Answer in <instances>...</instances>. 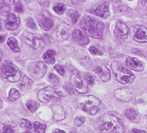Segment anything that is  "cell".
<instances>
[{"label": "cell", "mask_w": 147, "mask_h": 133, "mask_svg": "<svg viewBox=\"0 0 147 133\" xmlns=\"http://www.w3.org/2000/svg\"><path fill=\"white\" fill-rule=\"evenodd\" d=\"M78 103L84 111L91 115L95 114L98 112L101 104L100 100L92 95L80 98L78 100Z\"/></svg>", "instance_id": "obj_4"}, {"label": "cell", "mask_w": 147, "mask_h": 133, "mask_svg": "<svg viewBox=\"0 0 147 133\" xmlns=\"http://www.w3.org/2000/svg\"><path fill=\"white\" fill-rule=\"evenodd\" d=\"M70 82L73 88L78 93L85 94L88 92V82L79 72H73L70 78Z\"/></svg>", "instance_id": "obj_6"}, {"label": "cell", "mask_w": 147, "mask_h": 133, "mask_svg": "<svg viewBox=\"0 0 147 133\" xmlns=\"http://www.w3.org/2000/svg\"><path fill=\"white\" fill-rule=\"evenodd\" d=\"M85 121V119L84 117H77L74 121V123L77 126H81Z\"/></svg>", "instance_id": "obj_32"}, {"label": "cell", "mask_w": 147, "mask_h": 133, "mask_svg": "<svg viewBox=\"0 0 147 133\" xmlns=\"http://www.w3.org/2000/svg\"><path fill=\"white\" fill-rule=\"evenodd\" d=\"M71 27L65 22H61L57 27L54 31L55 38L58 41L68 40L71 35Z\"/></svg>", "instance_id": "obj_9"}, {"label": "cell", "mask_w": 147, "mask_h": 133, "mask_svg": "<svg viewBox=\"0 0 147 133\" xmlns=\"http://www.w3.org/2000/svg\"><path fill=\"white\" fill-rule=\"evenodd\" d=\"M131 133H146V132L144 130H138L137 128H134L132 130Z\"/></svg>", "instance_id": "obj_40"}, {"label": "cell", "mask_w": 147, "mask_h": 133, "mask_svg": "<svg viewBox=\"0 0 147 133\" xmlns=\"http://www.w3.org/2000/svg\"><path fill=\"white\" fill-rule=\"evenodd\" d=\"M24 133H32V132H31L30 131H26V132H24Z\"/></svg>", "instance_id": "obj_47"}, {"label": "cell", "mask_w": 147, "mask_h": 133, "mask_svg": "<svg viewBox=\"0 0 147 133\" xmlns=\"http://www.w3.org/2000/svg\"><path fill=\"white\" fill-rule=\"evenodd\" d=\"M142 3L143 4H147V0H143L142 1Z\"/></svg>", "instance_id": "obj_43"}, {"label": "cell", "mask_w": 147, "mask_h": 133, "mask_svg": "<svg viewBox=\"0 0 147 133\" xmlns=\"http://www.w3.org/2000/svg\"><path fill=\"white\" fill-rule=\"evenodd\" d=\"M42 26L45 30H50L53 26V22L50 18H44L41 22Z\"/></svg>", "instance_id": "obj_28"}, {"label": "cell", "mask_w": 147, "mask_h": 133, "mask_svg": "<svg viewBox=\"0 0 147 133\" xmlns=\"http://www.w3.org/2000/svg\"><path fill=\"white\" fill-rule=\"evenodd\" d=\"M49 80H50L51 83L54 86H57L58 85V82H59L58 78L55 74H51L50 76H49Z\"/></svg>", "instance_id": "obj_31"}, {"label": "cell", "mask_w": 147, "mask_h": 133, "mask_svg": "<svg viewBox=\"0 0 147 133\" xmlns=\"http://www.w3.org/2000/svg\"><path fill=\"white\" fill-rule=\"evenodd\" d=\"M5 1H6L7 2H9V3H13L16 1V0H5Z\"/></svg>", "instance_id": "obj_42"}, {"label": "cell", "mask_w": 147, "mask_h": 133, "mask_svg": "<svg viewBox=\"0 0 147 133\" xmlns=\"http://www.w3.org/2000/svg\"><path fill=\"white\" fill-rule=\"evenodd\" d=\"M92 11L97 16H99L104 18H107L110 16L108 4L106 2L102 3L100 5L93 9Z\"/></svg>", "instance_id": "obj_15"}, {"label": "cell", "mask_w": 147, "mask_h": 133, "mask_svg": "<svg viewBox=\"0 0 147 133\" xmlns=\"http://www.w3.org/2000/svg\"><path fill=\"white\" fill-rule=\"evenodd\" d=\"M84 77L86 80L87 82H88V84L89 86H92L94 85V80L92 77L91 75H90V74H84Z\"/></svg>", "instance_id": "obj_33"}, {"label": "cell", "mask_w": 147, "mask_h": 133, "mask_svg": "<svg viewBox=\"0 0 147 133\" xmlns=\"http://www.w3.org/2000/svg\"><path fill=\"white\" fill-rule=\"evenodd\" d=\"M80 26L85 35L94 38H100L104 29L102 21L87 15L81 20Z\"/></svg>", "instance_id": "obj_1"}, {"label": "cell", "mask_w": 147, "mask_h": 133, "mask_svg": "<svg viewBox=\"0 0 147 133\" xmlns=\"http://www.w3.org/2000/svg\"><path fill=\"white\" fill-rule=\"evenodd\" d=\"M111 69L116 77L117 80L122 84L131 83L136 78V76L131 71L125 68L117 61L112 62Z\"/></svg>", "instance_id": "obj_3"}, {"label": "cell", "mask_w": 147, "mask_h": 133, "mask_svg": "<svg viewBox=\"0 0 147 133\" xmlns=\"http://www.w3.org/2000/svg\"><path fill=\"white\" fill-rule=\"evenodd\" d=\"M32 84V81L27 76H24L21 82L19 84L18 87L22 91H25L30 89Z\"/></svg>", "instance_id": "obj_21"}, {"label": "cell", "mask_w": 147, "mask_h": 133, "mask_svg": "<svg viewBox=\"0 0 147 133\" xmlns=\"http://www.w3.org/2000/svg\"><path fill=\"white\" fill-rule=\"evenodd\" d=\"M53 9L55 12V13H57V14H63L64 12L65 11L66 6L64 4L59 3V4H57V5H55L53 7Z\"/></svg>", "instance_id": "obj_29"}, {"label": "cell", "mask_w": 147, "mask_h": 133, "mask_svg": "<svg viewBox=\"0 0 147 133\" xmlns=\"http://www.w3.org/2000/svg\"><path fill=\"white\" fill-rule=\"evenodd\" d=\"M125 64L129 69L136 71H141L144 69L143 63L136 58L128 57L126 59Z\"/></svg>", "instance_id": "obj_16"}, {"label": "cell", "mask_w": 147, "mask_h": 133, "mask_svg": "<svg viewBox=\"0 0 147 133\" xmlns=\"http://www.w3.org/2000/svg\"><path fill=\"white\" fill-rule=\"evenodd\" d=\"M16 11L17 12H19V13H21V12L23 11V7L21 3H18L16 6Z\"/></svg>", "instance_id": "obj_39"}, {"label": "cell", "mask_w": 147, "mask_h": 133, "mask_svg": "<svg viewBox=\"0 0 147 133\" xmlns=\"http://www.w3.org/2000/svg\"><path fill=\"white\" fill-rule=\"evenodd\" d=\"M67 15L71 18V20H72V21L74 24H75L77 22V21L78 20L80 16V14L78 13L77 11H76L75 10H73V9H69L67 12Z\"/></svg>", "instance_id": "obj_25"}, {"label": "cell", "mask_w": 147, "mask_h": 133, "mask_svg": "<svg viewBox=\"0 0 147 133\" xmlns=\"http://www.w3.org/2000/svg\"><path fill=\"white\" fill-rule=\"evenodd\" d=\"M54 114L53 118L55 121H61L65 118V113L64 109L60 105H54L53 107Z\"/></svg>", "instance_id": "obj_18"}, {"label": "cell", "mask_w": 147, "mask_h": 133, "mask_svg": "<svg viewBox=\"0 0 147 133\" xmlns=\"http://www.w3.org/2000/svg\"><path fill=\"white\" fill-rule=\"evenodd\" d=\"M26 107L31 113H34L40 107V104L34 100H30L27 102Z\"/></svg>", "instance_id": "obj_23"}, {"label": "cell", "mask_w": 147, "mask_h": 133, "mask_svg": "<svg viewBox=\"0 0 147 133\" xmlns=\"http://www.w3.org/2000/svg\"><path fill=\"white\" fill-rule=\"evenodd\" d=\"M61 96L58 92L53 87L48 86L40 90L38 93V99L44 103H47L51 99L58 98Z\"/></svg>", "instance_id": "obj_10"}, {"label": "cell", "mask_w": 147, "mask_h": 133, "mask_svg": "<svg viewBox=\"0 0 147 133\" xmlns=\"http://www.w3.org/2000/svg\"><path fill=\"white\" fill-rule=\"evenodd\" d=\"M3 41H4V39H3V36L1 35V43L3 42Z\"/></svg>", "instance_id": "obj_45"}, {"label": "cell", "mask_w": 147, "mask_h": 133, "mask_svg": "<svg viewBox=\"0 0 147 133\" xmlns=\"http://www.w3.org/2000/svg\"><path fill=\"white\" fill-rule=\"evenodd\" d=\"M47 126L45 124L35 122L34 123V128L35 132L37 133H45Z\"/></svg>", "instance_id": "obj_26"}, {"label": "cell", "mask_w": 147, "mask_h": 133, "mask_svg": "<svg viewBox=\"0 0 147 133\" xmlns=\"http://www.w3.org/2000/svg\"><path fill=\"white\" fill-rule=\"evenodd\" d=\"M54 68L57 71L58 73L61 76H63L65 74V70L64 67H63L62 66H61L59 65H55Z\"/></svg>", "instance_id": "obj_34"}, {"label": "cell", "mask_w": 147, "mask_h": 133, "mask_svg": "<svg viewBox=\"0 0 147 133\" xmlns=\"http://www.w3.org/2000/svg\"><path fill=\"white\" fill-rule=\"evenodd\" d=\"M53 133H66L64 131H63L59 129H55Z\"/></svg>", "instance_id": "obj_41"}, {"label": "cell", "mask_w": 147, "mask_h": 133, "mask_svg": "<svg viewBox=\"0 0 147 133\" xmlns=\"http://www.w3.org/2000/svg\"><path fill=\"white\" fill-rule=\"evenodd\" d=\"M20 96V92L16 89L12 88L9 92L8 100L12 102H14L18 99Z\"/></svg>", "instance_id": "obj_24"}, {"label": "cell", "mask_w": 147, "mask_h": 133, "mask_svg": "<svg viewBox=\"0 0 147 133\" xmlns=\"http://www.w3.org/2000/svg\"><path fill=\"white\" fill-rule=\"evenodd\" d=\"M99 129L102 133H124L125 129L121 121L116 116L104 114L99 123Z\"/></svg>", "instance_id": "obj_2"}, {"label": "cell", "mask_w": 147, "mask_h": 133, "mask_svg": "<svg viewBox=\"0 0 147 133\" xmlns=\"http://www.w3.org/2000/svg\"><path fill=\"white\" fill-rule=\"evenodd\" d=\"M134 40L139 43H147V28L142 26H136Z\"/></svg>", "instance_id": "obj_13"}, {"label": "cell", "mask_w": 147, "mask_h": 133, "mask_svg": "<svg viewBox=\"0 0 147 133\" xmlns=\"http://www.w3.org/2000/svg\"><path fill=\"white\" fill-rule=\"evenodd\" d=\"M113 1H114V2H116V3H118V2H119V1H121V0H112Z\"/></svg>", "instance_id": "obj_44"}, {"label": "cell", "mask_w": 147, "mask_h": 133, "mask_svg": "<svg viewBox=\"0 0 147 133\" xmlns=\"http://www.w3.org/2000/svg\"><path fill=\"white\" fill-rule=\"evenodd\" d=\"M129 1H132V0H129Z\"/></svg>", "instance_id": "obj_50"}, {"label": "cell", "mask_w": 147, "mask_h": 133, "mask_svg": "<svg viewBox=\"0 0 147 133\" xmlns=\"http://www.w3.org/2000/svg\"><path fill=\"white\" fill-rule=\"evenodd\" d=\"M1 77L11 82H18L21 79V71L13 63L8 61L4 62L1 66Z\"/></svg>", "instance_id": "obj_5"}, {"label": "cell", "mask_w": 147, "mask_h": 133, "mask_svg": "<svg viewBox=\"0 0 147 133\" xmlns=\"http://www.w3.org/2000/svg\"><path fill=\"white\" fill-rule=\"evenodd\" d=\"M27 25L28 27H30L31 28H32V29H34L36 27V25H35L34 20L31 17L28 18L27 20Z\"/></svg>", "instance_id": "obj_35"}, {"label": "cell", "mask_w": 147, "mask_h": 133, "mask_svg": "<svg viewBox=\"0 0 147 133\" xmlns=\"http://www.w3.org/2000/svg\"><path fill=\"white\" fill-rule=\"evenodd\" d=\"M7 44L11 49L14 52L18 53L20 51V49L18 47L17 40L14 37H10L7 40Z\"/></svg>", "instance_id": "obj_22"}, {"label": "cell", "mask_w": 147, "mask_h": 133, "mask_svg": "<svg viewBox=\"0 0 147 133\" xmlns=\"http://www.w3.org/2000/svg\"><path fill=\"white\" fill-rule=\"evenodd\" d=\"M23 35L26 43L34 49L41 50L45 46L44 41L41 35H35L28 31H26Z\"/></svg>", "instance_id": "obj_8"}, {"label": "cell", "mask_w": 147, "mask_h": 133, "mask_svg": "<svg viewBox=\"0 0 147 133\" xmlns=\"http://www.w3.org/2000/svg\"><path fill=\"white\" fill-rule=\"evenodd\" d=\"M71 133H77V132H74V131H73V132L72 131V132H71Z\"/></svg>", "instance_id": "obj_49"}, {"label": "cell", "mask_w": 147, "mask_h": 133, "mask_svg": "<svg viewBox=\"0 0 147 133\" xmlns=\"http://www.w3.org/2000/svg\"><path fill=\"white\" fill-rule=\"evenodd\" d=\"M55 51L53 50H48L47 52H45L43 55V59L45 63L51 65L54 64L55 62Z\"/></svg>", "instance_id": "obj_19"}, {"label": "cell", "mask_w": 147, "mask_h": 133, "mask_svg": "<svg viewBox=\"0 0 147 133\" xmlns=\"http://www.w3.org/2000/svg\"><path fill=\"white\" fill-rule=\"evenodd\" d=\"M89 51L92 55H96L97 54H98V50L94 47H90Z\"/></svg>", "instance_id": "obj_38"}, {"label": "cell", "mask_w": 147, "mask_h": 133, "mask_svg": "<svg viewBox=\"0 0 147 133\" xmlns=\"http://www.w3.org/2000/svg\"><path fill=\"white\" fill-rule=\"evenodd\" d=\"M2 59V52L1 51V59Z\"/></svg>", "instance_id": "obj_48"}, {"label": "cell", "mask_w": 147, "mask_h": 133, "mask_svg": "<svg viewBox=\"0 0 147 133\" xmlns=\"http://www.w3.org/2000/svg\"><path fill=\"white\" fill-rule=\"evenodd\" d=\"M93 75L96 79L103 82H108L111 78L110 71L105 65L96 67L93 70Z\"/></svg>", "instance_id": "obj_11"}, {"label": "cell", "mask_w": 147, "mask_h": 133, "mask_svg": "<svg viewBox=\"0 0 147 133\" xmlns=\"http://www.w3.org/2000/svg\"><path fill=\"white\" fill-rule=\"evenodd\" d=\"M14 130L8 126H4L2 133H14Z\"/></svg>", "instance_id": "obj_36"}, {"label": "cell", "mask_w": 147, "mask_h": 133, "mask_svg": "<svg viewBox=\"0 0 147 133\" xmlns=\"http://www.w3.org/2000/svg\"><path fill=\"white\" fill-rule=\"evenodd\" d=\"M47 70L46 65L41 61H36L30 64L28 68L29 75L33 79L38 80L42 78Z\"/></svg>", "instance_id": "obj_7"}, {"label": "cell", "mask_w": 147, "mask_h": 133, "mask_svg": "<svg viewBox=\"0 0 147 133\" xmlns=\"http://www.w3.org/2000/svg\"><path fill=\"white\" fill-rule=\"evenodd\" d=\"M20 18L14 14L10 13L8 14L6 21L5 27L8 30H15L20 26Z\"/></svg>", "instance_id": "obj_14"}, {"label": "cell", "mask_w": 147, "mask_h": 133, "mask_svg": "<svg viewBox=\"0 0 147 133\" xmlns=\"http://www.w3.org/2000/svg\"><path fill=\"white\" fill-rule=\"evenodd\" d=\"M130 34V30L126 24L122 21H119L114 29V34L118 38L125 39Z\"/></svg>", "instance_id": "obj_12"}, {"label": "cell", "mask_w": 147, "mask_h": 133, "mask_svg": "<svg viewBox=\"0 0 147 133\" xmlns=\"http://www.w3.org/2000/svg\"><path fill=\"white\" fill-rule=\"evenodd\" d=\"M20 126L24 128L30 130L31 128V122L28 119H22L21 121Z\"/></svg>", "instance_id": "obj_30"}, {"label": "cell", "mask_w": 147, "mask_h": 133, "mask_svg": "<svg viewBox=\"0 0 147 133\" xmlns=\"http://www.w3.org/2000/svg\"><path fill=\"white\" fill-rule=\"evenodd\" d=\"M72 38L81 45H85L89 43V39L84 35L80 30H76L72 32Z\"/></svg>", "instance_id": "obj_17"}, {"label": "cell", "mask_w": 147, "mask_h": 133, "mask_svg": "<svg viewBox=\"0 0 147 133\" xmlns=\"http://www.w3.org/2000/svg\"><path fill=\"white\" fill-rule=\"evenodd\" d=\"M127 89H119L115 91V95L116 97L119 100H122V101H128V100L130 99L129 98V92H127Z\"/></svg>", "instance_id": "obj_20"}, {"label": "cell", "mask_w": 147, "mask_h": 133, "mask_svg": "<svg viewBox=\"0 0 147 133\" xmlns=\"http://www.w3.org/2000/svg\"><path fill=\"white\" fill-rule=\"evenodd\" d=\"M65 88L67 90V91H68V92L69 94H74V88L72 86L71 84H67V86L65 87Z\"/></svg>", "instance_id": "obj_37"}, {"label": "cell", "mask_w": 147, "mask_h": 133, "mask_svg": "<svg viewBox=\"0 0 147 133\" xmlns=\"http://www.w3.org/2000/svg\"><path fill=\"white\" fill-rule=\"evenodd\" d=\"M125 115L128 119L132 121L136 119V118L137 117V113L136 111V110L130 108V109H127L125 111Z\"/></svg>", "instance_id": "obj_27"}, {"label": "cell", "mask_w": 147, "mask_h": 133, "mask_svg": "<svg viewBox=\"0 0 147 133\" xmlns=\"http://www.w3.org/2000/svg\"><path fill=\"white\" fill-rule=\"evenodd\" d=\"M78 1H81V2H84V1H87V0H78Z\"/></svg>", "instance_id": "obj_46"}]
</instances>
